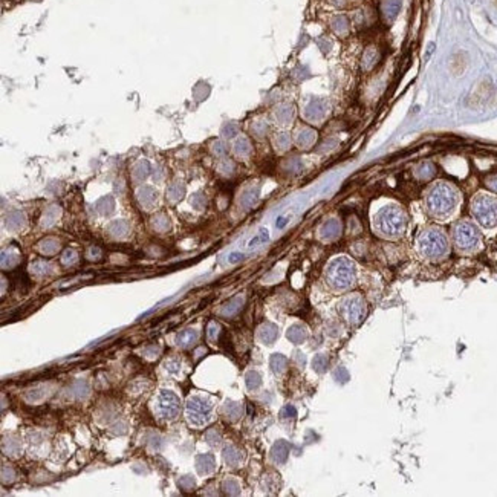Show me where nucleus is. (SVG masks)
Wrapping results in <instances>:
<instances>
[{
    "label": "nucleus",
    "mask_w": 497,
    "mask_h": 497,
    "mask_svg": "<svg viewBox=\"0 0 497 497\" xmlns=\"http://www.w3.org/2000/svg\"><path fill=\"white\" fill-rule=\"evenodd\" d=\"M459 205V192L450 182L434 184L426 196L427 211L436 219H448Z\"/></svg>",
    "instance_id": "f257e3e1"
},
{
    "label": "nucleus",
    "mask_w": 497,
    "mask_h": 497,
    "mask_svg": "<svg viewBox=\"0 0 497 497\" xmlns=\"http://www.w3.org/2000/svg\"><path fill=\"white\" fill-rule=\"evenodd\" d=\"M375 231L386 239H397L402 236L407 227V216L398 205H386L375 214Z\"/></svg>",
    "instance_id": "f03ea898"
},
{
    "label": "nucleus",
    "mask_w": 497,
    "mask_h": 497,
    "mask_svg": "<svg viewBox=\"0 0 497 497\" xmlns=\"http://www.w3.org/2000/svg\"><path fill=\"white\" fill-rule=\"evenodd\" d=\"M418 251L429 260H441L450 251V242L441 228H427L418 237Z\"/></svg>",
    "instance_id": "7ed1b4c3"
},
{
    "label": "nucleus",
    "mask_w": 497,
    "mask_h": 497,
    "mask_svg": "<svg viewBox=\"0 0 497 497\" xmlns=\"http://www.w3.org/2000/svg\"><path fill=\"white\" fill-rule=\"evenodd\" d=\"M328 283L333 289H347L355 282V265L347 257H338L329 263L328 271Z\"/></svg>",
    "instance_id": "20e7f679"
},
{
    "label": "nucleus",
    "mask_w": 497,
    "mask_h": 497,
    "mask_svg": "<svg viewBox=\"0 0 497 497\" xmlns=\"http://www.w3.org/2000/svg\"><path fill=\"white\" fill-rule=\"evenodd\" d=\"M471 214L484 228L497 227V198L480 193L471 200Z\"/></svg>",
    "instance_id": "39448f33"
},
{
    "label": "nucleus",
    "mask_w": 497,
    "mask_h": 497,
    "mask_svg": "<svg viewBox=\"0 0 497 497\" xmlns=\"http://www.w3.org/2000/svg\"><path fill=\"white\" fill-rule=\"evenodd\" d=\"M453 242L462 253H473L482 243L479 228L470 221H461L453 227Z\"/></svg>",
    "instance_id": "423d86ee"
},
{
    "label": "nucleus",
    "mask_w": 497,
    "mask_h": 497,
    "mask_svg": "<svg viewBox=\"0 0 497 497\" xmlns=\"http://www.w3.org/2000/svg\"><path fill=\"white\" fill-rule=\"evenodd\" d=\"M211 415V404L200 397L190 398L187 402V418L195 426H203Z\"/></svg>",
    "instance_id": "0eeeda50"
},
{
    "label": "nucleus",
    "mask_w": 497,
    "mask_h": 497,
    "mask_svg": "<svg viewBox=\"0 0 497 497\" xmlns=\"http://www.w3.org/2000/svg\"><path fill=\"white\" fill-rule=\"evenodd\" d=\"M156 410L159 416H163L164 419L176 418L181 410L179 398L170 390H161L159 397H158V402H156Z\"/></svg>",
    "instance_id": "6e6552de"
},
{
    "label": "nucleus",
    "mask_w": 497,
    "mask_h": 497,
    "mask_svg": "<svg viewBox=\"0 0 497 497\" xmlns=\"http://www.w3.org/2000/svg\"><path fill=\"white\" fill-rule=\"evenodd\" d=\"M340 312L349 323H360L364 317V303L360 297H349L340 304Z\"/></svg>",
    "instance_id": "1a4fd4ad"
},
{
    "label": "nucleus",
    "mask_w": 497,
    "mask_h": 497,
    "mask_svg": "<svg viewBox=\"0 0 497 497\" xmlns=\"http://www.w3.org/2000/svg\"><path fill=\"white\" fill-rule=\"evenodd\" d=\"M328 110H329V106L325 99H321V98H312L308 104H306L304 110H303V115H304V118L308 120V121H312V123H318V121H323L325 120V116L328 115Z\"/></svg>",
    "instance_id": "9d476101"
},
{
    "label": "nucleus",
    "mask_w": 497,
    "mask_h": 497,
    "mask_svg": "<svg viewBox=\"0 0 497 497\" xmlns=\"http://www.w3.org/2000/svg\"><path fill=\"white\" fill-rule=\"evenodd\" d=\"M216 468V459L213 455H199L196 458V470L199 474H210Z\"/></svg>",
    "instance_id": "9b49d317"
},
{
    "label": "nucleus",
    "mask_w": 497,
    "mask_h": 497,
    "mask_svg": "<svg viewBox=\"0 0 497 497\" xmlns=\"http://www.w3.org/2000/svg\"><path fill=\"white\" fill-rule=\"evenodd\" d=\"M340 232H341L340 222L335 221V219H332V221L326 222L323 227H321L320 236L323 237V239H326V240H333V239H337L340 236Z\"/></svg>",
    "instance_id": "f8f14e48"
},
{
    "label": "nucleus",
    "mask_w": 497,
    "mask_h": 497,
    "mask_svg": "<svg viewBox=\"0 0 497 497\" xmlns=\"http://www.w3.org/2000/svg\"><path fill=\"white\" fill-rule=\"evenodd\" d=\"M378 62H379V52H378L376 48L370 46V48H367L366 51H364L363 62H361L364 70H372L378 65Z\"/></svg>",
    "instance_id": "ddd939ff"
},
{
    "label": "nucleus",
    "mask_w": 497,
    "mask_h": 497,
    "mask_svg": "<svg viewBox=\"0 0 497 497\" xmlns=\"http://www.w3.org/2000/svg\"><path fill=\"white\" fill-rule=\"evenodd\" d=\"M317 138V133L312 129H300L298 135H297V144L300 145L301 149H309L312 147V144Z\"/></svg>",
    "instance_id": "4468645a"
},
{
    "label": "nucleus",
    "mask_w": 497,
    "mask_h": 497,
    "mask_svg": "<svg viewBox=\"0 0 497 497\" xmlns=\"http://www.w3.org/2000/svg\"><path fill=\"white\" fill-rule=\"evenodd\" d=\"M436 174V167L434 164L429 163V161H426V163H422L419 164L416 168H415V176L419 179V181H429L431 179L433 176Z\"/></svg>",
    "instance_id": "2eb2a0df"
},
{
    "label": "nucleus",
    "mask_w": 497,
    "mask_h": 497,
    "mask_svg": "<svg viewBox=\"0 0 497 497\" xmlns=\"http://www.w3.org/2000/svg\"><path fill=\"white\" fill-rule=\"evenodd\" d=\"M198 338H199V333L195 329H185V331L178 333L176 344L181 346V347H188V346L195 344L198 341Z\"/></svg>",
    "instance_id": "dca6fc26"
},
{
    "label": "nucleus",
    "mask_w": 497,
    "mask_h": 497,
    "mask_svg": "<svg viewBox=\"0 0 497 497\" xmlns=\"http://www.w3.org/2000/svg\"><path fill=\"white\" fill-rule=\"evenodd\" d=\"M2 447H3V451L6 453V455H9V456H19L20 451H22V444H20V441L17 439L16 436L5 437Z\"/></svg>",
    "instance_id": "f3484780"
},
{
    "label": "nucleus",
    "mask_w": 497,
    "mask_h": 497,
    "mask_svg": "<svg viewBox=\"0 0 497 497\" xmlns=\"http://www.w3.org/2000/svg\"><path fill=\"white\" fill-rule=\"evenodd\" d=\"M277 335H279V332H277V328L271 323H266V325H263L259 331V337L263 343H266V344H271L275 338H277Z\"/></svg>",
    "instance_id": "a211bd4d"
},
{
    "label": "nucleus",
    "mask_w": 497,
    "mask_h": 497,
    "mask_svg": "<svg viewBox=\"0 0 497 497\" xmlns=\"http://www.w3.org/2000/svg\"><path fill=\"white\" fill-rule=\"evenodd\" d=\"M401 11V0H386L383 5V12L389 20H393Z\"/></svg>",
    "instance_id": "6ab92c4d"
},
{
    "label": "nucleus",
    "mask_w": 497,
    "mask_h": 497,
    "mask_svg": "<svg viewBox=\"0 0 497 497\" xmlns=\"http://www.w3.org/2000/svg\"><path fill=\"white\" fill-rule=\"evenodd\" d=\"M69 392H70V395L74 398L84 399L87 395H89V384H87L86 381H81V379H78V381H75L74 384L70 386Z\"/></svg>",
    "instance_id": "aec40b11"
},
{
    "label": "nucleus",
    "mask_w": 497,
    "mask_h": 497,
    "mask_svg": "<svg viewBox=\"0 0 497 497\" xmlns=\"http://www.w3.org/2000/svg\"><path fill=\"white\" fill-rule=\"evenodd\" d=\"M308 333H306V329L300 325H294L289 331H288V338L294 343V344H300L306 340Z\"/></svg>",
    "instance_id": "412c9836"
},
{
    "label": "nucleus",
    "mask_w": 497,
    "mask_h": 497,
    "mask_svg": "<svg viewBox=\"0 0 497 497\" xmlns=\"http://www.w3.org/2000/svg\"><path fill=\"white\" fill-rule=\"evenodd\" d=\"M224 458H225V462H227L230 466H236V465L242 461L240 451L236 450L234 447H227V448L224 450Z\"/></svg>",
    "instance_id": "4be33fe9"
},
{
    "label": "nucleus",
    "mask_w": 497,
    "mask_h": 497,
    "mask_svg": "<svg viewBox=\"0 0 497 497\" xmlns=\"http://www.w3.org/2000/svg\"><path fill=\"white\" fill-rule=\"evenodd\" d=\"M139 200L141 203H144V205H152V203L156 200V192H153V188L150 187H144L139 190Z\"/></svg>",
    "instance_id": "5701e85b"
},
{
    "label": "nucleus",
    "mask_w": 497,
    "mask_h": 497,
    "mask_svg": "<svg viewBox=\"0 0 497 497\" xmlns=\"http://www.w3.org/2000/svg\"><path fill=\"white\" fill-rule=\"evenodd\" d=\"M275 116H277V120H279V123H289L292 116H294V110H292L289 104H283L277 109Z\"/></svg>",
    "instance_id": "b1692460"
},
{
    "label": "nucleus",
    "mask_w": 497,
    "mask_h": 497,
    "mask_svg": "<svg viewBox=\"0 0 497 497\" xmlns=\"http://www.w3.org/2000/svg\"><path fill=\"white\" fill-rule=\"evenodd\" d=\"M286 456H288V445L285 442H279L274 450H272V458L274 461L277 462H285L286 461Z\"/></svg>",
    "instance_id": "393cba45"
},
{
    "label": "nucleus",
    "mask_w": 497,
    "mask_h": 497,
    "mask_svg": "<svg viewBox=\"0 0 497 497\" xmlns=\"http://www.w3.org/2000/svg\"><path fill=\"white\" fill-rule=\"evenodd\" d=\"M234 150L239 156H248L251 153V144L246 138H239L234 144Z\"/></svg>",
    "instance_id": "a878e982"
},
{
    "label": "nucleus",
    "mask_w": 497,
    "mask_h": 497,
    "mask_svg": "<svg viewBox=\"0 0 497 497\" xmlns=\"http://www.w3.org/2000/svg\"><path fill=\"white\" fill-rule=\"evenodd\" d=\"M224 412H225L227 418H230V419H232V421H236V419H239L240 415H242V408H240L239 404L231 402V404H227V405H225Z\"/></svg>",
    "instance_id": "bb28decb"
},
{
    "label": "nucleus",
    "mask_w": 497,
    "mask_h": 497,
    "mask_svg": "<svg viewBox=\"0 0 497 497\" xmlns=\"http://www.w3.org/2000/svg\"><path fill=\"white\" fill-rule=\"evenodd\" d=\"M23 222H25V217H23L22 213H14V214H11V216L6 219V225H8V228H11V230H17V228H20V227L23 225Z\"/></svg>",
    "instance_id": "cd10ccee"
},
{
    "label": "nucleus",
    "mask_w": 497,
    "mask_h": 497,
    "mask_svg": "<svg viewBox=\"0 0 497 497\" xmlns=\"http://www.w3.org/2000/svg\"><path fill=\"white\" fill-rule=\"evenodd\" d=\"M286 363H288V361H286L285 357H282V355H274V357L271 358V367H272L274 372L280 373V372L285 370Z\"/></svg>",
    "instance_id": "c85d7f7f"
},
{
    "label": "nucleus",
    "mask_w": 497,
    "mask_h": 497,
    "mask_svg": "<svg viewBox=\"0 0 497 497\" xmlns=\"http://www.w3.org/2000/svg\"><path fill=\"white\" fill-rule=\"evenodd\" d=\"M262 384V378L257 372H250L246 375V386L248 389H251V390H256L259 386Z\"/></svg>",
    "instance_id": "c756f323"
},
{
    "label": "nucleus",
    "mask_w": 497,
    "mask_h": 497,
    "mask_svg": "<svg viewBox=\"0 0 497 497\" xmlns=\"http://www.w3.org/2000/svg\"><path fill=\"white\" fill-rule=\"evenodd\" d=\"M40 250H41V253H45V254H54L58 250V242H55L52 239H48L45 242H41Z\"/></svg>",
    "instance_id": "7c9ffc66"
},
{
    "label": "nucleus",
    "mask_w": 497,
    "mask_h": 497,
    "mask_svg": "<svg viewBox=\"0 0 497 497\" xmlns=\"http://www.w3.org/2000/svg\"><path fill=\"white\" fill-rule=\"evenodd\" d=\"M178 485L184 490V491H190V490H193L196 487V480L195 477L192 476H184L178 480Z\"/></svg>",
    "instance_id": "2f4dec72"
},
{
    "label": "nucleus",
    "mask_w": 497,
    "mask_h": 497,
    "mask_svg": "<svg viewBox=\"0 0 497 497\" xmlns=\"http://www.w3.org/2000/svg\"><path fill=\"white\" fill-rule=\"evenodd\" d=\"M289 144H291V139L286 133H280V135H277L275 138V147L279 149V150H288L289 149Z\"/></svg>",
    "instance_id": "473e14b6"
},
{
    "label": "nucleus",
    "mask_w": 497,
    "mask_h": 497,
    "mask_svg": "<svg viewBox=\"0 0 497 497\" xmlns=\"http://www.w3.org/2000/svg\"><path fill=\"white\" fill-rule=\"evenodd\" d=\"M127 230H129V227H127V224H124V222H115V224H112V225H110V231H112V234L118 236V237L124 236L126 232H127Z\"/></svg>",
    "instance_id": "72a5a7b5"
},
{
    "label": "nucleus",
    "mask_w": 497,
    "mask_h": 497,
    "mask_svg": "<svg viewBox=\"0 0 497 497\" xmlns=\"http://www.w3.org/2000/svg\"><path fill=\"white\" fill-rule=\"evenodd\" d=\"M312 366L317 372H325L326 370V366H328V358L323 357V355H318L314 363H312Z\"/></svg>",
    "instance_id": "f704fd0d"
},
{
    "label": "nucleus",
    "mask_w": 497,
    "mask_h": 497,
    "mask_svg": "<svg viewBox=\"0 0 497 497\" xmlns=\"http://www.w3.org/2000/svg\"><path fill=\"white\" fill-rule=\"evenodd\" d=\"M205 441H207L210 445H217L219 442H221V436H219V433H217L214 429H210V430L205 433Z\"/></svg>",
    "instance_id": "c9c22d12"
},
{
    "label": "nucleus",
    "mask_w": 497,
    "mask_h": 497,
    "mask_svg": "<svg viewBox=\"0 0 497 497\" xmlns=\"http://www.w3.org/2000/svg\"><path fill=\"white\" fill-rule=\"evenodd\" d=\"M14 477H16V473H14V470L11 468V466L3 465L2 466V482H3V484H6V482L9 484V482L14 480Z\"/></svg>",
    "instance_id": "e433bc0d"
},
{
    "label": "nucleus",
    "mask_w": 497,
    "mask_h": 497,
    "mask_svg": "<svg viewBox=\"0 0 497 497\" xmlns=\"http://www.w3.org/2000/svg\"><path fill=\"white\" fill-rule=\"evenodd\" d=\"M45 395H46L45 387H40V389H35V390L28 392V393H26V398H28V399H31V401H38V399H41L43 397H45Z\"/></svg>",
    "instance_id": "4c0bfd02"
},
{
    "label": "nucleus",
    "mask_w": 497,
    "mask_h": 497,
    "mask_svg": "<svg viewBox=\"0 0 497 497\" xmlns=\"http://www.w3.org/2000/svg\"><path fill=\"white\" fill-rule=\"evenodd\" d=\"M149 174V164L141 163L135 170V179H144Z\"/></svg>",
    "instance_id": "58836bf2"
},
{
    "label": "nucleus",
    "mask_w": 497,
    "mask_h": 497,
    "mask_svg": "<svg viewBox=\"0 0 497 497\" xmlns=\"http://www.w3.org/2000/svg\"><path fill=\"white\" fill-rule=\"evenodd\" d=\"M224 490L228 494H239V491H240V488H239L236 480H227L225 484H224Z\"/></svg>",
    "instance_id": "ea45409f"
},
{
    "label": "nucleus",
    "mask_w": 497,
    "mask_h": 497,
    "mask_svg": "<svg viewBox=\"0 0 497 497\" xmlns=\"http://www.w3.org/2000/svg\"><path fill=\"white\" fill-rule=\"evenodd\" d=\"M166 369H167V372L168 373H178L179 370H181V363L178 361V360H168L167 363H166Z\"/></svg>",
    "instance_id": "a19ab883"
},
{
    "label": "nucleus",
    "mask_w": 497,
    "mask_h": 497,
    "mask_svg": "<svg viewBox=\"0 0 497 497\" xmlns=\"http://www.w3.org/2000/svg\"><path fill=\"white\" fill-rule=\"evenodd\" d=\"M98 207L101 208V211H103V213H110L112 210H113V200L110 199V198H106V199H103V200H99L98 202Z\"/></svg>",
    "instance_id": "79ce46f5"
},
{
    "label": "nucleus",
    "mask_w": 497,
    "mask_h": 497,
    "mask_svg": "<svg viewBox=\"0 0 497 497\" xmlns=\"http://www.w3.org/2000/svg\"><path fill=\"white\" fill-rule=\"evenodd\" d=\"M182 195H184V188L179 187V185H173V187H170V190H168V196H170L171 199H181Z\"/></svg>",
    "instance_id": "37998d69"
},
{
    "label": "nucleus",
    "mask_w": 497,
    "mask_h": 497,
    "mask_svg": "<svg viewBox=\"0 0 497 497\" xmlns=\"http://www.w3.org/2000/svg\"><path fill=\"white\" fill-rule=\"evenodd\" d=\"M142 354L147 357V358H158L159 355V347L158 346H150V347H145L142 350Z\"/></svg>",
    "instance_id": "c03bdc74"
},
{
    "label": "nucleus",
    "mask_w": 497,
    "mask_h": 497,
    "mask_svg": "<svg viewBox=\"0 0 497 497\" xmlns=\"http://www.w3.org/2000/svg\"><path fill=\"white\" fill-rule=\"evenodd\" d=\"M485 184L493 193H497V174H491V176H488L485 179Z\"/></svg>",
    "instance_id": "a18cd8bd"
},
{
    "label": "nucleus",
    "mask_w": 497,
    "mask_h": 497,
    "mask_svg": "<svg viewBox=\"0 0 497 497\" xmlns=\"http://www.w3.org/2000/svg\"><path fill=\"white\" fill-rule=\"evenodd\" d=\"M192 203H193V207L200 210V208H203V205H205V198H203L202 195H195L193 199H192Z\"/></svg>",
    "instance_id": "49530a36"
},
{
    "label": "nucleus",
    "mask_w": 497,
    "mask_h": 497,
    "mask_svg": "<svg viewBox=\"0 0 497 497\" xmlns=\"http://www.w3.org/2000/svg\"><path fill=\"white\" fill-rule=\"evenodd\" d=\"M46 269H48V265H46V263H40V262L34 263V266H33V271H34V274H37V275L46 274Z\"/></svg>",
    "instance_id": "de8ad7c7"
},
{
    "label": "nucleus",
    "mask_w": 497,
    "mask_h": 497,
    "mask_svg": "<svg viewBox=\"0 0 497 497\" xmlns=\"http://www.w3.org/2000/svg\"><path fill=\"white\" fill-rule=\"evenodd\" d=\"M54 213H57V210H55V208H51V210L46 213V216L43 217V224H45V225H51V224L54 222V219L57 217V214H54Z\"/></svg>",
    "instance_id": "09e8293b"
},
{
    "label": "nucleus",
    "mask_w": 497,
    "mask_h": 497,
    "mask_svg": "<svg viewBox=\"0 0 497 497\" xmlns=\"http://www.w3.org/2000/svg\"><path fill=\"white\" fill-rule=\"evenodd\" d=\"M217 332H219V326H217L216 323H213V325L208 328V337H210L211 340H214V338H216V335H217Z\"/></svg>",
    "instance_id": "8fccbe9b"
},
{
    "label": "nucleus",
    "mask_w": 497,
    "mask_h": 497,
    "mask_svg": "<svg viewBox=\"0 0 497 497\" xmlns=\"http://www.w3.org/2000/svg\"><path fill=\"white\" fill-rule=\"evenodd\" d=\"M74 260H75V253L74 251H66L65 253V257H63L65 263H72Z\"/></svg>",
    "instance_id": "3c124183"
},
{
    "label": "nucleus",
    "mask_w": 497,
    "mask_h": 497,
    "mask_svg": "<svg viewBox=\"0 0 497 497\" xmlns=\"http://www.w3.org/2000/svg\"><path fill=\"white\" fill-rule=\"evenodd\" d=\"M153 225H155L158 230H167V228H168L167 219H161V222H153Z\"/></svg>",
    "instance_id": "603ef678"
},
{
    "label": "nucleus",
    "mask_w": 497,
    "mask_h": 497,
    "mask_svg": "<svg viewBox=\"0 0 497 497\" xmlns=\"http://www.w3.org/2000/svg\"><path fill=\"white\" fill-rule=\"evenodd\" d=\"M282 416H296V410H294V407H285L283 408V412H282Z\"/></svg>",
    "instance_id": "864d4df0"
}]
</instances>
